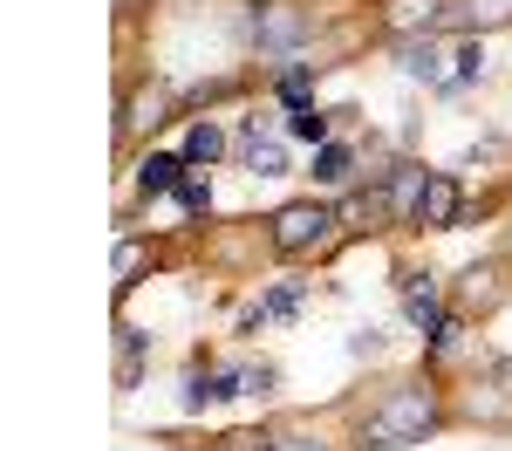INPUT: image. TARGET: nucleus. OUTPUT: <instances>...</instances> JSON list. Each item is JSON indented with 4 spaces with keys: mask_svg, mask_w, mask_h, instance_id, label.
<instances>
[{
    "mask_svg": "<svg viewBox=\"0 0 512 451\" xmlns=\"http://www.w3.org/2000/svg\"><path fill=\"white\" fill-rule=\"evenodd\" d=\"M437 21H444V0H383V7H376V28L390 41L437 35Z\"/></svg>",
    "mask_w": 512,
    "mask_h": 451,
    "instance_id": "10",
    "label": "nucleus"
},
{
    "mask_svg": "<svg viewBox=\"0 0 512 451\" xmlns=\"http://www.w3.org/2000/svg\"><path fill=\"white\" fill-rule=\"evenodd\" d=\"M335 212H342V233H383L390 226V205H383V185H349L342 199H335Z\"/></svg>",
    "mask_w": 512,
    "mask_h": 451,
    "instance_id": "12",
    "label": "nucleus"
},
{
    "mask_svg": "<svg viewBox=\"0 0 512 451\" xmlns=\"http://www.w3.org/2000/svg\"><path fill=\"white\" fill-rule=\"evenodd\" d=\"M335 110H321V103H294V110H287V117H280V130H287V137H294V144H335Z\"/></svg>",
    "mask_w": 512,
    "mask_h": 451,
    "instance_id": "19",
    "label": "nucleus"
},
{
    "mask_svg": "<svg viewBox=\"0 0 512 451\" xmlns=\"http://www.w3.org/2000/svg\"><path fill=\"white\" fill-rule=\"evenodd\" d=\"M267 438H274V451H342L315 417H280V424H267Z\"/></svg>",
    "mask_w": 512,
    "mask_h": 451,
    "instance_id": "21",
    "label": "nucleus"
},
{
    "mask_svg": "<svg viewBox=\"0 0 512 451\" xmlns=\"http://www.w3.org/2000/svg\"><path fill=\"white\" fill-rule=\"evenodd\" d=\"M158 267V246L144 240V233H117V267H110V281H117V301L130 294V287L144 281Z\"/></svg>",
    "mask_w": 512,
    "mask_h": 451,
    "instance_id": "17",
    "label": "nucleus"
},
{
    "mask_svg": "<svg viewBox=\"0 0 512 451\" xmlns=\"http://www.w3.org/2000/svg\"><path fill=\"white\" fill-rule=\"evenodd\" d=\"M492 21H512V0H458V7H444L437 35H478Z\"/></svg>",
    "mask_w": 512,
    "mask_h": 451,
    "instance_id": "18",
    "label": "nucleus"
},
{
    "mask_svg": "<svg viewBox=\"0 0 512 451\" xmlns=\"http://www.w3.org/2000/svg\"><path fill=\"white\" fill-rule=\"evenodd\" d=\"M355 164H362V151H355L349 137H335V144H321V151H315L308 178H315L321 192H349V185H355Z\"/></svg>",
    "mask_w": 512,
    "mask_h": 451,
    "instance_id": "15",
    "label": "nucleus"
},
{
    "mask_svg": "<svg viewBox=\"0 0 512 451\" xmlns=\"http://www.w3.org/2000/svg\"><path fill=\"white\" fill-rule=\"evenodd\" d=\"M444 424H451V397H444V383L431 369H417V376H396L390 390L362 410L355 451H410L424 438H437Z\"/></svg>",
    "mask_w": 512,
    "mask_h": 451,
    "instance_id": "1",
    "label": "nucleus"
},
{
    "mask_svg": "<svg viewBox=\"0 0 512 451\" xmlns=\"http://www.w3.org/2000/svg\"><path fill=\"white\" fill-rule=\"evenodd\" d=\"M506 301V260H472L458 281H451V308L458 315H492Z\"/></svg>",
    "mask_w": 512,
    "mask_h": 451,
    "instance_id": "6",
    "label": "nucleus"
},
{
    "mask_svg": "<svg viewBox=\"0 0 512 451\" xmlns=\"http://www.w3.org/2000/svg\"><path fill=\"white\" fill-rule=\"evenodd\" d=\"M144 363H151V335L117 322V390H137L144 383Z\"/></svg>",
    "mask_w": 512,
    "mask_h": 451,
    "instance_id": "20",
    "label": "nucleus"
},
{
    "mask_svg": "<svg viewBox=\"0 0 512 451\" xmlns=\"http://www.w3.org/2000/svg\"><path fill=\"white\" fill-rule=\"evenodd\" d=\"M478 76H485V41H478V35H465L458 48H451V76L437 82V89H444V96H458V89H472Z\"/></svg>",
    "mask_w": 512,
    "mask_h": 451,
    "instance_id": "23",
    "label": "nucleus"
},
{
    "mask_svg": "<svg viewBox=\"0 0 512 451\" xmlns=\"http://www.w3.org/2000/svg\"><path fill=\"white\" fill-rule=\"evenodd\" d=\"M349 356H383V328H355V335H349Z\"/></svg>",
    "mask_w": 512,
    "mask_h": 451,
    "instance_id": "27",
    "label": "nucleus"
},
{
    "mask_svg": "<svg viewBox=\"0 0 512 451\" xmlns=\"http://www.w3.org/2000/svg\"><path fill=\"white\" fill-rule=\"evenodd\" d=\"M308 294H315L308 274H280V281H267L246 308H239V335H260V328H274V322H294V315L308 308Z\"/></svg>",
    "mask_w": 512,
    "mask_h": 451,
    "instance_id": "4",
    "label": "nucleus"
},
{
    "mask_svg": "<svg viewBox=\"0 0 512 451\" xmlns=\"http://www.w3.org/2000/svg\"><path fill=\"white\" fill-rule=\"evenodd\" d=\"M158 123H171V89L164 82H144V89H130L117 110V144H137V137H151Z\"/></svg>",
    "mask_w": 512,
    "mask_h": 451,
    "instance_id": "8",
    "label": "nucleus"
},
{
    "mask_svg": "<svg viewBox=\"0 0 512 451\" xmlns=\"http://www.w3.org/2000/svg\"><path fill=\"white\" fill-rule=\"evenodd\" d=\"M342 240L349 233H342L335 199H287L267 212V246H274L280 260H328Z\"/></svg>",
    "mask_w": 512,
    "mask_h": 451,
    "instance_id": "2",
    "label": "nucleus"
},
{
    "mask_svg": "<svg viewBox=\"0 0 512 451\" xmlns=\"http://www.w3.org/2000/svg\"><path fill=\"white\" fill-rule=\"evenodd\" d=\"M376 185H383V205H390V226H417V205H424V185H431V164L403 158L390 171H376Z\"/></svg>",
    "mask_w": 512,
    "mask_h": 451,
    "instance_id": "7",
    "label": "nucleus"
},
{
    "mask_svg": "<svg viewBox=\"0 0 512 451\" xmlns=\"http://www.w3.org/2000/svg\"><path fill=\"white\" fill-rule=\"evenodd\" d=\"M171 199H178V212H185V219H205V212H212V178L185 171V185H178Z\"/></svg>",
    "mask_w": 512,
    "mask_h": 451,
    "instance_id": "25",
    "label": "nucleus"
},
{
    "mask_svg": "<svg viewBox=\"0 0 512 451\" xmlns=\"http://www.w3.org/2000/svg\"><path fill=\"white\" fill-rule=\"evenodd\" d=\"M458 219H465V185H458V171H431L424 205H417V233H451Z\"/></svg>",
    "mask_w": 512,
    "mask_h": 451,
    "instance_id": "9",
    "label": "nucleus"
},
{
    "mask_svg": "<svg viewBox=\"0 0 512 451\" xmlns=\"http://www.w3.org/2000/svg\"><path fill=\"white\" fill-rule=\"evenodd\" d=\"M465 390H472V397L451 404V417H485V424H506L512 417V404L499 397V383H465Z\"/></svg>",
    "mask_w": 512,
    "mask_h": 451,
    "instance_id": "24",
    "label": "nucleus"
},
{
    "mask_svg": "<svg viewBox=\"0 0 512 451\" xmlns=\"http://www.w3.org/2000/svg\"><path fill=\"white\" fill-rule=\"evenodd\" d=\"M321 14L308 0H246V41L260 48V55H280V62H294L308 41H315Z\"/></svg>",
    "mask_w": 512,
    "mask_h": 451,
    "instance_id": "3",
    "label": "nucleus"
},
{
    "mask_svg": "<svg viewBox=\"0 0 512 451\" xmlns=\"http://www.w3.org/2000/svg\"><path fill=\"white\" fill-rule=\"evenodd\" d=\"M185 171H192V164L178 158V151H144L137 171H130V185H137V199H171V192L185 185Z\"/></svg>",
    "mask_w": 512,
    "mask_h": 451,
    "instance_id": "11",
    "label": "nucleus"
},
{
    "mask_svg": "<svg viewBox=\"0 0 512 451\" xmlns=\"http://www.w3.org/2000/svg\"><path fill=\"white\" fill-rule=\"evenodd\" d=\"M396 301H403V322L417 328V335H431V328L451 315L444 274H431V267H403V274H396Z\"/></svg>",
    "mask_w": 512,
    "mask_h": 451,
    "instance_id": "5",
    "label": "nucleus"
},
{
    "mask_svg": "<svg viewBox=\"0 0 512 451\" xmlns=\"http://www.w3.org/2000/svg\"><path fill=\"white\" fill-rule=\"evenodd\" d=\"M321 69H328V62H308V55L280 62V69H274V82H267V89H274V103H280V110H294V103H315V82H321Z\"/></svg>",
    "mask_w": 512,
    "mask_h": 451,
    "instance_id": "16",
    "label": "nucleus"
},
{
    "mask_svg": "<svg viewBox=\"0 0 512 451\" xmlns=\"http://www.w3.org/2000/svg\"><path fill=\"white\" fill-rule=\"evenodd\" d=\"M212 451H274V438H267V431H226Z\"/></svg>",
    "mask_w": 512,
    "mask_h": 451,
    "instance_id": "26",
    "label": "nucleus"
},
{
    "mask_svg": "<svg viewBox=\"0 0 512 451\" xmlns=\"http://www.w3.org/2000/svg\"><path fill=\"white\" fill-rule=\"evenodd\" d=\"M390 55H396V76H410V82H444L451 69H444V48H437V35H410V41H390Z\"/></svg>",
    "mask_w": 512,
    "mask_h": 451,
    "instance_id": "13",
    "label": "nucleus"
},
{
    "mask_svg": "<svg viewBox=\"0 0 512 451\" xmlns=\"http://www.w3.org/2000/svg\"><path fill=\"white\" fill-rule=\"evenodd\" d=\"M233 151V137H226V123L219 117H192L185 123V144H178V158L192 164V171H212V164Z\"/></svg>",
    "mask_w": 512,
    "mask_h": 451,
    "instance_id": "14",
    "label": "nucleus"
},
{
    "mask_svg": "<svg viewBox=\"0 0 512 451\" xmlns=\"http://www.w3.org/2000/svg\"><path fill=\"white\" fill-rule=\"evenodd\" d=\"M239 164L253 171V178H294V158H287V144L280 137H260V144H233Z\"/></svg>",
    "mask_w": 512,
    "mask_h": 451,
    "instance_id": "22",
    "label": "nucleus"
}]
</instances>
